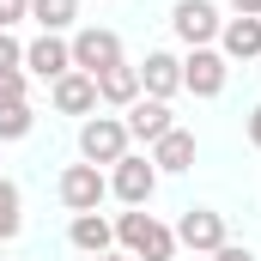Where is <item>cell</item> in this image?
I'll return each instance as SVG.
<instances>
[{"label":"cell","instance_id":"6da1fadb","mask_svg":"<svg viewBox=\"0 0 261 261\" xmlns=\"http://www.w3.org/2000/svg\"><path fill=\"white\" fill-rule=\"evenodd\" d=\"M116 243H122V255H134V261H176V231L158 225L146 206H134V213L116 219Z\"/></svg>","mask_w":261,"mask_h":261},{"label":"cell","instance_id":"7a4b0ae2","mask_svg":"<svg viewBox=\"0 0 261 261\" xmlns=\"http://www.w3.org/2000/svg\"><path fill=\"white\" fill-rule=\"evenodd\" d=\"M79 158H85V164H122V158H128V122H122V116H85V128H79Z\"/></svg>","mask_w":261,"mask_h":261},{"label":"cell","instance_id":"3957f363","mask_svg":"<svg viewBox=\"0 0 261 261\" xmlns=\"http://www.w3.org/2000/svg\"><path fill=\"white\" fill-rule=\"evenodd\" d=\"M67 49H73V67H79V73H91V79H97V73H110V67H122V37H116V31H103V24H85Z\"/></svg>","mask_w":261,"mask_h":261},{"label":"cell","instance_id":"277c9868","mask_svg":"<svg viewBox=\"0 0 261 261\" xmlns=\"http://www.w3.org/2000/svg\"><path fill=\"white\" fill-rule=\"evenodd\" d=\"M219 243H225V213H213V206H189V213L176 219V249L213 255Z\"/></svg>","mask_w":261,"mask_h":261},{"label":"cell","instance_id":"5b68a950","mask_svg":"<svg viewBox=\"0 0 261 261\" xmlns=\"http://www.w3.org/2000/svg\"><path fill=\"white\" fill-rule=\"evenodd\" d=\"M110 195V176L97 170V164H67L61 170V200L67 213H97V200Z\"/></svg>","mask_w":261,"mask_h":261},{"label":"cell","instance_id":"8992f818","mask_svg":"<svg viewBox=\"0 0 261 261\" xmlns=\"http://www.w3.org/2000/svg\"><path fill=\"white\" fill-rule=\"evenodd\" d=\"M152 189H158V164H152V158H134V152H128V158L110 170V195L128 200V206H146Z\"/></svg>","mask_w":261,"mask_h":261},{"label":"cell","instance_id":"52a82bcc","mask_svg":"<svg viewBox=\"0 0 261 261\" xmlns=\"http://www.w3.org/2000/svg\"><path fill=\"white\" fill-rule=\"evenodd\" d=\"M170 24H176V37L189 43V49H206L213 37H219V6L213 0H176V12H170Z\"/></svg>","mask_w":261,"mask_h":261},{"label":"cell","instance_id":"ba28073f","mask_svg":"<svg viewBox=\"0 0 261 261\" xmlns=\"http://www.w3.org/2000/svg\"><path fill=\"white\" fill-rule=\"evenodd\" d=\"M182 91V61L170 55V49H152L146 61H140V97H158V103H170Z\"/></svg>","mask_w":261,"mask_h":261},{"label":"cell","instance_id":"9c48e42d","mask_svg":"<svg viewBox=\"0 0 261 261\" xmlns=\"http://www.w3.org/2000/svg\"><path fill=\"white\" fill-rule=\"evenodd\" d=\"M225 55L219 49H189V61H182V91H195V97H219L225 91Z\"/></svg>","mask_w":261,"mask_h":261},{"label":"cell","instance_id":"30bf717a","mask_svg":"<svg viewBox=\"0 0 261 261\" xmlns=\"http://www.w3.org/2000/svg\"><path fill=\"white\" fill-rule=\"evenodd\" d=\"M128 140H146V146H158L164 134L176 128V116H170V103H158V97H140V103H128Z\"/></svg>","mask_w":261,"mask_h":261},{"label":"cell","instance_id":"8fae6325","mask_svg":"<svg viewBox=\"0 0 261 261\" xmlns=\"http://www.w3.org/2000/svg\"><path fill=\"white\" fill-rule=\"evenodd\" d=\"M24 73H37V79H61V73H73V49H67L55 31H43V37L24 49Z\"/></svg>","mask_w":261,"mask_h":261},{"label":"cell","instance_id":"7c38bea8","mask_svg":"<svg viewBox=\"0 0 261 261\" xmlns=\"http://www.w3.org/2000/svg\"><path fill=\"white\" fill-rule=\"evenodd\" d=\"M67 237H73L79 255H91V261L116 249V225H110L103 213H73V231H67Z\"/></svg>","mask_w":261,"mask_h":261},{"label":"cell","instance_id":"4fadbf2b","mask_svg":"<svg viewBox=\"0 0 261 261\" xmlns=\"http://www.w3.org/2000/svg\"><path fill=\"white\" fill-rule=\"evenodd\" d=\"M219 55L225 61H255L261 55V18H225L219 24Z\"/></svg>","mask_w":261,"mask_h":261},{"label":"cell","instance_id":"5bb4252c","mask_svg":"<svg viewBox=\"0 0 261 261\" xmlns=\"http://www.w3.org/2000/svg\"><path fill=\"white\" fill-rule=\"evenodd\" d=\"M55 110H61V116H91V110H97V79L79 73V67L61 73V79H55Z\"/></svg>","mask_w":261,"mask_h":261},{"label":"cell","instance_id":"9a60e30c","mask_svg":"<svg viewBox=\"0 0 261 261\" xmlns=\"http://www.w3.org/2000/svg\"><path fill=\"white\" fill-rule=\"evenodd\" d=\"M97 103H110V110H128L140 103V67H110V73H97Z\"/></svg>","mask_w":261,"mask_h":261},{"label":"cell","instance_id":"2e32d148","mask_svg":"<svg viewBox=\"0 0 261 261\" xmlns=\"http://www.w3.org/2000/svg\"><path fill=\"white\" fill-rule=\"evenodd\" d=\"M152 164H158V170H189V164H195V134L170 128L158 146H152Z\"/></svg>","mask_w":261,"mask_h":261},{"label":"cell","instance_id":"e0dca14e","mask_svg":"<svg viewBox=\"0 0 261 261\" xmlns=\"http://www.w3.org/2000/svg\"><path fill=\"white\" fill-rule=\"evenodd\" d=\"M18 231H24V195L12 176H0V243H12Z\"/></svg>","mask_w":261,"mask_h":261},{"label":"cell","instance_id":"ac0fdd59","mask_svg":"<svg viewBox=\"0 0 261 261\" xmlns=\"http://www.w3.org/2000/svg\"><path fill=\"white\" fill-rule=\"evenodd\" d=\"M31 18H37L43 31H67V24L79 18V0H31Z\"/></svg>","mask_w":261,"mask_h":261},{"label":"cell","instance_id":"d6986e66","mask_svg":"<svg viewBox=\"0 0 261 261\" xmlns=\"http://www.w3.org/2000/svg\"><path fill=\"white\" fill-rule=\"evenodd\" d=\"M31 128H37L31 103H6V110H0V140H24Z\"/></svg>","mask_w":261,"mask_h":261},{"label":"cell","instance_id":"ffe728a7","mask_svg":"<svg viewBox=\"0 0 261 261\" xmlns=\"http://www.w3.org/2000/svg\"><path fill=\"white\" fill-rule=\"evenodd\" d=\"M6 103H24V67H6L0 73V110Z\"/></svg>","mask_w":261,"mask_h":261},{"label":"cell","instance_id":"44dd1931","mask_svg":"<svg viewBox=\"0 0 261 261\" xmlns=\"http://www.w3.org/2000/svg\"><path fill=\"white\" fill-rule=\"evenodd\" d=\"M6 67H24V43L12 37V31H0V73Z\"/></svg>","mask_w":261,"mask_h":261},{"label":"cell","instance_id":"7402d4cb","mask_svg":"<svg viewBox=\"0 0 261 261\" xmlns=\"http://www.w3.org/2000/svg\"><path fill=\"white\" fill-rule=\"evenodd\" d=\"M18 18H31V0H0V31H12Z\"/></svg>","mask_w":261,"mask_h":261},{"label":"cell","instance_id":"603a6c76","mask_svg":"<svg viewBox=\"0 0 261 261\" xmlns=\"http://www.w3.org/2000/svg\"><path fill=\"white\" fill-rule=\"evenodd\" d=\"M213 261H255V249H243V243H219Z\"/></svg>","mask_w":261,"mask_h":261},{"label":"cell","instance_id":"cb8c5ba5","mask_svg":"<svg viewBox=\"0 0 261 261\" xmlns=\"http://www.w3.org/2000/svg\"><path fill=\"white\" fill-rule=\"evenodd\" d=\"M231 12L237 18H261V0H231Z\"/></svg>","mask_w":261,"mask_h":261},{"label":"cell","instance_id":"d4e9b609","mask_svg":"<svg viewBox=\"0 0 261 261\" xmlns=\"http://www.w3.org/2000/svg\"><path fill=\"white\" fill-rule=\"evenodd\" d=\"M249 140H255V146H261V103H255V110H249Z\"/></svg>","mask_w":261,"mask_h":261},{"label":"cell","instance_id":"484cf974","mask_svg":"<svg viewBox=\"0 0 261 261\" xmlns=\"http://www.w3.org/2000/svg\"><path fill=\"white\" fill-rule=\"evenodd\" d=\"M97 261H134V255H122V249H110V255H97Z\"/></svg>","mask_w":261,"mask_h":261}]
</instances>
